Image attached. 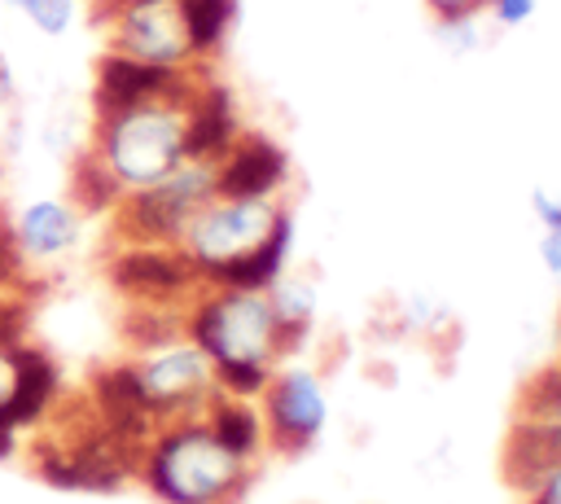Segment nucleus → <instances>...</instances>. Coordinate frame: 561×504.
I'll return each instance as SVG.
<instances>
[{
	"label": "nucleus",
	"instance_id": "14",
	"mask_svg": "<svg viewBox=\"0 0 561 504\" xmlns=\"http://www.w3.org/2000/svg\"><path fill=\"white\" fill-rule=\"evenodd\" d=\"M552 460H561V421H517L508 447H504V473L517 491H526Z\"/></svg>",
	"mask_w": 561,
	"mask_h": 504
},
{
	"label": "nucleus",
	"instance_id": "6",
	"mask_svg": "<svg viewBox=\"0 0 561 504\" xmlns=\"http://www.w3.org/2000/svg\"><path fill=\"white\" fill-rule=\"evenodd\" d=\"M215 197V162L210 158H184L175 171L162 180L123 193L114 215V237L118 241H162L175 245L184 224Z\"/></svg>",
	"mask_w": 561,
	"mask_h": 504
},
{
	"label": "nucleus",
	"instance_id": "1",
	"mask_svg": "<svg viewBox=\"0 0 561 504\" xmlns=\"http://www.w3.org/2000/svg\"><path fill=\"white\" fill-rule=\"evenodd\" d=\"M184 333L210 355L219 394L237 399H259L272 368L289 351L267 289L202 285L184 307Z\"/></svg>",
	"mask_w": 561,
	"mask_h": 504
},
{
	"label": "nucleus",
	"instance_id": "19",
	"mask_svg": "<svg viewBox=\"0 0 561 504\" xmlns=\"http://www.w3.org/2000/svg\"><path fill=\"white\" fill-rule=\"evenodd\" d=\"M13 13L26 18V26H35L39 35L57 39L79 22V0H9Z\"/></svg>",
	"mask_w": 561,
	"mask_h": 504
},
{
	"label": "nucleus",
	"instance_id": "3",
	"mask_svg": "<svg viewBox=\"0 0 561 504\" xmlns=\"http://www.w3.org/2000/svg\"><path fill=\"white\" fill-rule=\"evenodd\" d=\"M250 473L254 460L224 447L206 416L162 421L136 456V478L162 504H237L250 491Z\"/></svg>",
	"mask_w": 561,
	"mask_h": 504
},
{
	"label": "nucleus",
	"instance_id": "27",
	"mask_svg": "<svg viewBox=\"0 0 561 504\" xmlns=\"http://www.w3.org/2000/svg\"><path fill=\"white\" fill-rule=\"evenodd\" d=\"M530 215L539 228H561V197L548 188H530Z\"/></svg>",
	"mask_w": 561,
	"mask_h": 504
},
{
	"label": "nucleus",
	"instance_id": "10",
	"mask_svg": "<svg viewBox=\"0 0 561 504\" xmlns=\"http://www.w3.org/2000/svg\"><path fill=\"white\" fill-rule=\"evenodd\" d=\"M259 403L263 434L276 451H307L329 425V394L311 368H272Z\"/></svg>",
	"mask_w": 561,
	"mask_h": 504
},
{
	"label": "nucleus",
	"instance_id": "26",
	"mask_svg": "<svg viewBox=\"0 0 561 504\" xmlns=\"http://www.w3.org/2000/svg\"><path fill=\"white\" fill-rule=\"evenodd\" d=\"M526 504H561V460H552V465L526 486Z\"/></svg>",
	"mask_w": 561,
	"mask_h": 504
},
{
	"label": "nucleus",
	"instance_id": "28",
	"mask_svg": "<svg viewBox=\"0 0 561 504\" xmlns=\"http://www.w3.org/2000/svg\"><path fill=\"white\" fill-rule=\"evenodd\" d=\"M482 4L486 0H425L434 22H443V18H482Z\"/></svg>",
	"mask_w": 561,
	"mask_h": 504
},
{
	"label": "nucleus",
	"instance_id": "29",
	"mask_svg": "<svg viewBox=\"0 0 561 504\" xmlns=\"http://www.w3.org/2000/svg\"><path fill=\"white\" fill-rule=\"evenodd\" d=\"M539 263L548 276H561V228H539Z\"/></svg>",
	"mask_w": 561,
	"mask_h": 504
},
{
	"label": "nucleus",
	"instance_id": "21",
	"mask_svg": "<svg viewBox=\"0 0 561 504\" xmlns=\"http://www.w3.org/2000/svg\"><path fill=\"white\" fill-rule=\"evenodd\" d=\"M526 416L535 421H561V368L543 373L526 394Z\"/></svg>",
	"mask_w": 561,
	"mask_h": 504
},
{
	"label": "nucleus",
	"instance_id": "23",
	"mask_svg": "<svg viewBox=\"0 0 561 504\" xmlns=\"http://www.w3.org/2000/svg\"><path fill=\"white\" fill-rule=\"evenodd\" d=\"M26 324H31L26 302L0 285V346H18V342H26Z\"/></svg>",
	"mask_w": 561,
	"mask_h": 504
},
{
	"label": "nucleus",
	"instance_id": "30",
	"mask_svg": "<svg viewBox=\"0 0 561 504\" xmlns=\"http://www.w3.org/2000/svg\"><path fill=\"white\" fill-rule=\"evenodd\" d=\"M92 4H105V0H92Z\"/></svg>",
	"mask_w": 561,
	"mask_h": 504
},
{
	"label": "nucleus",
	"instance_id": "25",
	"mask_svg": "<svg viewBox=\"0 0 561 504\" xmlns=\"http://www.w3.org/2000/svg\"><path fill=\"white\" fill-rule=\"evenodd\" d=\"M13 127H18V79L0 53V136H13Z\"/></svg>",
	"mask_w": 561,
	"mask_h": 504
},
{
	"label": "nucleus",
	"instance_id": "18",
	"mask_svg": "<svg viewBox=\"0 0 561 504\" xmlns=\"http://www.w3.org/2000/svg\"><path fill=\"white\" fill-rule=\"evenodd\" d=\"M175 4H180L184 22H188L193 48H197L202 61H206L210 53L224 48V39H228V31H232V22H237V4H241V0H175Z\"/></svg>",
	"mask_w": 561,
	"mask_h": 504
},
{
	"label": "nucleus",
	"instance_id": "8",
	"mask_svg": "<svg viewBox=\"0 0 561 504\" xmlns=\"http://www.w3.org/2000/svg\"><path fill=\"white\" fill-rule=\"evenodd\" d=\"M110 280L131 298V307H188V298L202 289V276L180 245L162 241H118L110 254Z\"/></svg>",
	"mask_w": 561,
	"mask_h": 504
},
{
	"label": "nucleus",
	"instance_id": "9",
	"mask_svg": "<svg viewBox=\"0 0 561 504\" xmlns=\"http://www.w3.org/2000/svg\"><path fill=\"white\" fill-rule=\"evenodd\" d=\"M0 228H4L18 276L22 272H44V267L66 263L79 250L83 210L75 206V197H31Z\"/></svg>",
	"mask_w": 561,
	"mask_h": 504
},
{
	"label": "nucleus",
	"instance_id": "12",
	"mask_svg": "<svg viewBox=\"0 0 561 504\" xmlns=\"http://www.w3.org/2000/svg\"><path fill=\"white\" fill-rule=\"evenodd\" d=\"M193 70H162V66H149V61H136L127 53H114L105 48L101 61H96V75H92V110H118V105H136V101H149V96H162L171 88H180Z\"/></svg>",
	"mask_w": 561,
	"mask_h": 504
},
{
	"label": "nucleus",
	"instance_id": "4",
	"mask_svg": "<svg viewBox=\"0 0 561 504\" xmlns=\"http://www.w3.org/2000/svg\"><path fill=\"white\" fill-rule=\"evenodd\" d=\"M280 215H285L280 197H224V193H215L184 224L175 245L193 263L202 285H219L241 259H250L267 241V232L276 228Z\"/></svg>",
	"mask_w": 561,
	"mask_h": 504
},
{
	"label": "nucleus",
	"instance_id": "11",
	"mask_svg": "<svg viewBox=\"0 0 561 504\" xmlns=\"http://www.w3.org/2000/svg\"><path fill=\"white\" fill-rule=\"evenodd\" d=\"M285 180L289 153L263 131H241L215 158V193L224 197H280Z\"/></svg>",
	"mask_w": 561,
	"mask_h": 504
},
{
	"label": "nucleus",
	"instance_id": "17",
	"mask_svg": "<svg viewBox=\"0 0 561 504\" xmlns=\"http://www.w3.org/2000/svg\"><path fill=\"white\" fill-rule=\"evenodd\" d=\"M267 298H272V311H276V320H280L285 346L294 351V346L311 333V324H316V289H311L307 280H298V276L285 272L280 280L267 285Z\"/></svg>",
	"mask_w": 561,
	"mask_h": 504
},
{
	"label": "nucleus",
	"instance_id": "2",
	"mask_svg": "<svg viewBox=\"0 0 561 504\" xmlns=\"http://www.w3.org/2000/svg\"><path fill=\"white\" fill-rule=\"evenodd\" d=\"M197 79H202V70H193L180 88H171L162 96L96 114L88 149L79 158L110 184L114 197L162 180L167 171H175L188 158V96H193Z\"/></svg>",
	"mask_w": 561,
	"mask_h": 504
},
{
	"label": "nucleus",
	"instance_id": "7",
	"mask_svg": "<svg viewBox=\"0 0 561 504\" xmlns=\"http://www.w3.org/2000/svg\"><path fill=\"white\" fill-rule=\"evenodd\" d=\"M92 18L105 31V48L114 53L162 70H202V53L193 48L188 22L175 0H105L92 4Z\"/></svg>",
	"mask_w": 561,
	"mask_h": 504
},
{
	"label": "nucleus",
	"instance_id": "22",
	"mask_svg": "<svg viewBox=\"0 0 561 504\" xmlns=\"http://www.w3.org/2000/svg\"><path fill=\"white\" fill-rule=\"evenodd\" d=\"M478 22L482 18H443V22H434V31H438L447 53H473L482 44V26Z\"/></svg>",
	"mask_w": 561,
	"mask_h": 504
},
{
	"label": "nucleus",
	"instance_id": "5",
	"mask_svg": "<svg viewBox=\"0 0 561 504\" xmlns=\"http://www.w3.org/2000/svg\"><path fill=\"white\" fill-rule=\"evenodd\" d=\"M131 381L153 412V421H175V416H202L206 403L219 394V377L210 355L180 329L158 342H145L136 359H127Z\"/></svg>",
	"mask_w": 561,
	"mask_h": 504
},
{
	"label": "nucleus",
	"instance_id": "13",
	"mask_svg": "<svg viewBox=\"0 0 561 504\" xmlns=\"http://www.w3.org/2000/svg\"><path fill=\"white\" fill-rule=\"evenodd\" d=\"M241 131L245 127H241L232 92L202 75L193 83V96H188V158H210L215 162Z\"/></svg>",
	"mask_w": 561,
	"mask_h": 504
},
{
	"label": "nucleus",
	"instance_id": "15",
	"mask_svg": "<svg viewBox=\"0 0 561 504\" xmlns=\"http://www.w3.org/2000/svg\"><path fill=\"white\" fill-rule=\"evenodd\" d=\"M202 416H206V425L215 429V438H219L224 447H232L237 456H245V460H254V456L263 451V443H267V434H263V416H259L254 399L215 394V399L206 403Z\"/></svg>",
	"mask_w": 561,
	"mask_h": 504
},
{
	"label": "nucleus",
	"instance_id": "20",
	"mask_svg": "<svg viewBox=\"0 0 561 504\" xmlns=\"http://www.w3.org/2000/svg\"><path fill=\"white\" fill-rule=\"evenodd\" d=\"M18 364H22V342L18 346H0V460L13 456V447H18V429L9 421L13 390H18Z\"/></svg>",
	"mask_w": 561,
	"mask_h": 504
},
{
	"label": "nucleus",
	"instance_id": "16",
	"mask_svg": "<svg viewBox=\"0 0 561 504\" xmlns=\"http://www.w3.org/2000/svg\"><path fill=\"white\" fill-rule=\"evenodd\" d=\"M289 250H294V215L285 210L280 219H276V228L267 232V241L250 254V259H241L219 285H237V289H267L272 280H280L285 276V267H289Z\"/></svg>",
	"mask_w": 561,
	"mask_h": 504
},
{
	"label": "nucleus",
	"instance_id": "24",
	"mask_svg": "<svg viewBox=\"0 0 561 504\" xmlns=\"http://www.w3.org/2000/svg\"><path fill=\"white\" fill-rule=\"evenodd\" d=\"M535 4H539V0H486V4H482V13H486L495 26L513 31V26H522V22H530V18H535Z\"/></svg>",
	"mask_w": 561,
	"mask_h": 504
},
{
	"label": "nucleus",
	"instance_id": "31",
	"mask_svg": "<svg viewBox=\"0 0 561 504\" xmlns=\"http://www.w3.org/2000/svg\"><path fill=\"white\" fill-rule=\"evenodd\" d=\"M557 324H561V320H557Z\"/></svg>",
	"mask_w": 561,
	"mask_h": 504
}]
</instances>
